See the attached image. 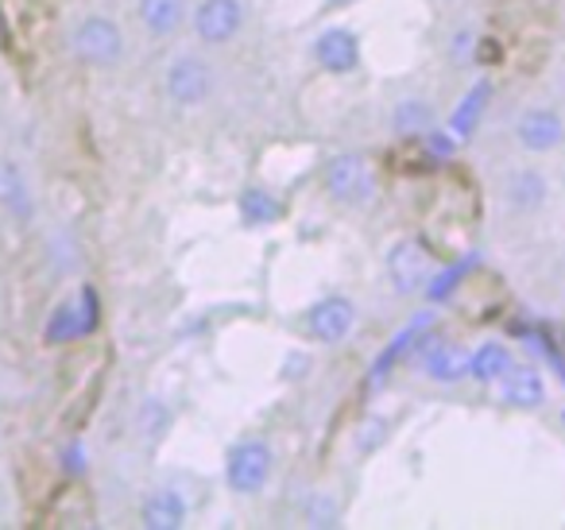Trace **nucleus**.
I'll use <instances>...</instances> for the list:
<instances>
[{"label": "nucleus", "instance_id": "obj_1", "mask_svg": "<svg viewBox=\"0 0 565 530\" xmlns=\"http://www.w3.org/2000/svg\"><path fill=\"white\" fill-rule=\"evenodd\" d=\"M71 51L82 66H94V71H109L125 59V32H120L117 20L109 17H86L71 35Z\"/></svg>", "mask_w": 565, "mask_h": 530}, {"label": "nucleus", "instance_id": "obj_2", "mask_svg": "<svg viewBox=\"0 0 565 530\" xmlns=\"http://www.w3.org/2000/svg\"><path fill=\"white\" fill-rule=\"evenodd\" d=\"M275 468V453L264 437H244L228 449L225 457V484L236 491V496H256V491L267 488Z\"/></svg>", "mask_w": 565, "mask_h": 530}, {"label": "nucleus", "instance_id": "obj_3", "mask_svg": "<svg viewBox=\"0 0 565 530\" xmlns=\"http://www.w3.org/2000/svg\"><path fill=\"white\" fill-rule=\"evenodd\" d=\"M163 94L167 102H174L179 109H198L210 102L213 94V66L194 51H182L167 63L163 71Z\"/></svg>", "mask_w": 565, "mask_h": 530}, {"label": "nucleus", "instance_id": "obj_4", "mask_svg": "<svg viewBox=\"0 0 565 530\" xmlns=\"http://www.w3.org/2000/svg\"><path fill=\"white\" fill-rule=\"evenodd\" d=\"M326 194L333 198L338 205H345V210H356V205H369L372 194H376V179H372V167L364 156H356V151H345V156H333L330 163H326Z\"/></svg>", "mask_w": 565, "mask_h": 530}, {"label": "nucleus", "instance_id": "obj_5", "mask_svg": "<svg viewBox=\"0 0 565 530\" xmlns=\"http://www.w3.org/2000/svg\"><path fill=\"white\" fill-rule=\"evenodd\" d=\"M190 24H194V40L202 47H225L241 35L244 4L241 0H198Z\"/></svg>", "mask_w": 565, "mask_h": 530}, {"label": "nucleus", "instance_id": "obj_6", "mask_svg": "<svg viewBox=\"0 0 565 530\" xmlns=\"http://www.w3.org/2000/svg\"><path fill=\"white\" fill-rule=\"evenodd\" d=\"M356 329V306L349 303L345 295H330L318 298L307 310V333L315 337L318 344H341L349 341Z\"/></svg>", "mask_w": 565, "mask_h": 530}, {"label": "nucleus", "instance_id": "obj_7", "mask_svg": "<svg viewBox=\"0 0 565 530\" xmlns=\"http://www.w3.org/2000/svg\"><path fill=\"white\" fill-rule=\"evenodd\" d=\"M515 140H519V148L531 151V156L557 151L565 144V117L554 109H546V105H531V109L519 113Z\"/></svg>", "mask_w": 565, "mask_h": 530}, {"label": "nucleus", "instance_id": "obj_8", "mask_svg": "<svg viewBox=\"0 0 565 530\" xmlns=\"http://www.w3.org/2000/svg\"><path fill=\"white\" fill-rule=\"evenodd\" d=\"M387 279L399 295H418V290L430 287L434 279V259L426 256L423 244L415 241H399L387 252Z\"/></svg>", "mask_w": 565, "mask_h": 530}, {"label": "nucleus", "instance_id": "obj_9", "mask_svg": "<svg viewBox=\"0 0 565 530\" xmlns=\"http://www.w3.org/2000/svg\"><path fill=\"white\" fill-rule=\"evenodd\" d=\"M315 63L326 74H353L361 66V40L349 28H326L315 40Z\"/></svg>", "mask_w": 565, "mask_h": 530}, {"label": "nucleus", "instance_id": "obj_10", "mask_svg": "<svg viewBox=\"0 0 565 530\" xmlns=\"http://www.w3.org/2000/svg\"><path fill=\"white\" fill-rule=\"evenodd\" d=\"M495 388L508 399V406H519V411H539V406L546 403V380H542V372L531 364H511Z\"/></svg>", "mask_w": 565, "mask_h": 530}, {"label": "nucleus", "instance_id": "obj_11", "mask_svg": "<svg viewBox=\"0 0 565 530\" xmlns=\"http://www.w3.org/2000/svg\"><path fill=\"white\" fill-rule=\"evenodd\" d=\"M140 522L151 530H179L186 522V499L174 488H156L140 504Z\"/></svg>", "mask_w": 565, "mask_h": 530}, {"label": "nucleus", "instance_id": "obj_12", "mask_svg": "<svg viewBox=\"0 0 565 530\" xmlns=\"http://www.w3.org/2000/svg\"><path fill=\"white\" fill-rule=\"evenodd\" d=\"M190 0H140V24L151 40H167L186 24Z\"/></svg>", "mask_w": 565, "mask_h": 530}, {"label": "nucleus", "instance_id": "obj_13", "mask_svg": "<svg viewBox=\"0 0 565 530\" xmlns=\"http://www.w3.org/2000/svg\"><path fill=\"white\" fill-rule=\"evenodd\" d=\"M423 368H426V375H430V380L457 383V380H465V375H469V352H465L461 344L438 341V344H430V349H426Z\"/></svg>", "mask_w": 565, "mask_h": 530}, {"label": "nucleus", "instance_id": "obj_14", "mask_svg": "<svg viewBox=\"0 0 565 530\" xmlns=\"http://www.w3.org/2000/svg\"><path fill=\"white\" fill-rule=\"evenodd\" d=\"M511 364H515V357H511V349L500 341H484L480 349L469 352V375L477 383H500Z\"/></svg>", "mask_w": 565, "mask_h": 530}, {"label": "nucleus", "instance_id": "obj_15", "mask_svg": "<svg viewBox=\"0 0 565 530\" xmlns=\"http://www.w3.org/2000/svg\"><path fill=\"white\" fill-rule=\"evenodd\" d=\"M434 125H438V117H434V105L426 97H403L392 109V128L399 136H426Z\"/></svg>", "mask_w": 565, "mask_h": 530}, {"label": "nucleus", "instance_id": "obj_16", "mask_svg": "<svg viewBox=\"0 0 565 530\" xmlns=\"http://www.w3.org/2000/svg\"><path fill=\"white\" fill-rule=\"evenodd\" d=\"M508 202L515 205L519 213H534L542 202H546V174L531 171V167L515 171L508 179Z\"/></svg>", "mask_w": 565, "mask_h": 530}, {"label": "nucleus", "instance_id": "obj_17", "mask_svg": "<svg viewBox=\"0 0 565 530\" xmlns=\"http://www.w3.org/2000/svg\"><path fill=\"white\" fill-rule=\"evenodd\" d=\"M241 218L248 221V225H275V221L282 218V205L271 190L252 187L241 194Z\"/></svg>", "mask_w": 565, "mask_h": 530}, {"label": "nucleus", "instance_id": "obj_18", "mask_svg": "<svg viewBox=\"0 0 565 530\" xmlns=\"http://www.w3.org/2000/svg\"><path fill=\"white\" fill-rule=\"evenodd\" d=\"M488 89H492V86H488V82H480V86L472 89L461 105H457V113L449 117V132L461 136V140L477 132V120H480V113H484V105H488Z\"/></svg>", "mask_w": 565, "mask_h": 530}, {"label": "nucleus", "instance_id": "obj_19", "mask_svg": "<svg viewBox=\"0 0 565 530\" xmlns=\"http://www.w3.org/2000/svg\"><path fill=\"white\" fill-rule=\"evenodd\" d=\"M477 43H480V32H477V24H457L454 32H449V40H446V55H449V63L454 66H469V63H477Z\"/></svg>", "mask_w": 565, "mask_h": 530}, {"label": "nucleus", "instance_id": "obj_20", "mask_svg": "<svg viewBox=\"0 0 565 530\" xmlns=\"http://www.w3.org/2000/svg\"><path fill=\"white\" fill-rule=\"evenodd\" d=\"M326 4H330V9H338V4H353V0H326Z\"/></svg>", "mask_w": 565, "mask_h": 530}, {"label": "nucleus", "instance_id": "obj_21", "mask_svg": "<svg viewBox=\"0 0 565 530\" xmlns=\"http://www.w3.org/2000/svg\"><path fill=\"white\" fill-rule=\"evenodd\" d=\"M562 422H565V411H562Z\"/></svg>", "mask_w": 565, "mask_h": 530}]
</instances>
